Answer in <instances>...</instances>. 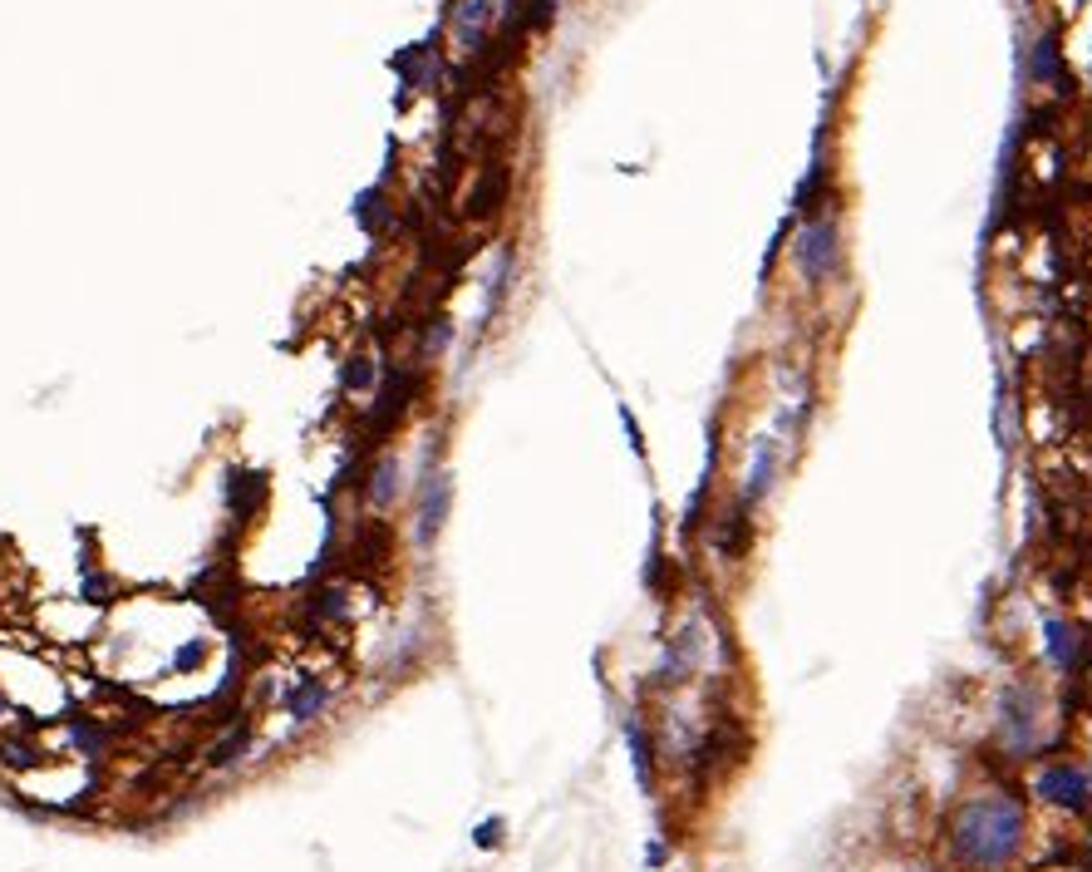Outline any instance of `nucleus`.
<instances>
[{
    "label": "nucleus",
    "instance_id": "nucleus-1",
    "mask_svg": "<svg viewBox=\"0 0 1092 872\" xmlns=\"http://www.w3.org/2000/svg\"><path fill=\"white\" fill-rule=\"evenodd\" d=\"M1028 838V818L1019 808V798L990 789V794H974L960 804L955 823H950V848L964 868L974 872H999L1019 858Z\"/></svg>",
    "mask_w": 1092,
    "mask_h": 872
},
{
    "label": "nucleus",
    "instance_id": "nucleus-2",
    "mask_svg": "<svg viewBox=\"0 0 1092 872\" xmlns=\"http://www.w3.org/2000/svg\"><path fill=\"white\" fill-rule=\"evenodd\" d=\"M999 740H1004V750L1019 754V760H1028V754L1038 750V740H1044V696H1038L1028 680L1004 686V696H999Z\"/></svg>",
    "mask_w": 1092,
    "mask_h": 872
},
{
    "label": "nucleus",
    "instance_id": "nucleus-3",
    "mask_svg": "<svg viewBox=\"0 0 1092 872\" xmlns=\"http://www.w3.org/2000/svg\"><path fill=\"white\" fill-rule=\"evenodd\" d=\"M792 257H798V271L822 287L836 267H842V227H836V213H822V217H808L798 227V241H792Z\"/></svg>",
    "mask_w": 1092,
    "mask_h": 872
},
{
    "label": "nucleus",
    "instance_id": "nucleus-4",
    "mask_svg": "<svg viewBox=\"0 0 1092 872\" xmlns=\"http://www.w3.org/2000/svg\"><path fill=\"white\" fill-rule=\"evenodd\" d=\"M448 513H453V474L448 469H423L419 488H413V542L429 548L443 532Z\"/></svg>",
    "mask_w": 1092,
    "mask_h": 872
},
{
    "label": "nucleus",
    "instance_id": "nucleus-5",
    "mask_svg": "<svg viewBox=\"0 0 1092 872\" xmlns=\"http://www.w3.org/2000/svg\"><path fill=\"white\" fill-rule=\"evenodd\" d=\"M1034 794L1044 798V804L1063 808V814H1088L1092 808V779H1088V769H1078V764H1048V769H1038Z\"/></svg>",
    "mask_w": 1092,
    "mask_h": 872
},
{
    "label": "nucleus",
    "instance_id": "nucleus-6",
    "mask_svg": "<svg viewBox=\"0 0 1092 872\" xmlns=\"http://www.w3.org/2000/svg\"><path fill=\"white\" fill-rule=\"evenodd\" d=\"M331 700H335L331 680H321V676H311V670H301V676L291 680V690L281 696V706H285V714H291V724H315L325 710H331Z\"/></svg>",
    "mask_w": 1092,
    "mask_h": 872
},
{
    "label": "nucleus",
    "instance_id": "nucleus-7",
    "mask_svg": "<svg viewBox=\"0 0 1092 872\" xmlns=\"http://www.w3.org/2000/svg\"><path fill=\"white\" fill-rule=\"evenodd\" d=\"M778 459H782V439L778 434H763L758 449H753L748 478H744V513L758 508V503L772 493V483H778Z\"/></svg>",
    "mask_w": 1092,
    "mask_h": 872
},
{
    "label": "nucleus",
    "instance_id": "nucleus-8",
    "mask_svg": "<svg viewBox=\"0 0 1092 872\" xmlns=\"http://www.w3.org/2000/svg\"><path fill=\"white\" fill-rule=\"evenodd\" d=\"M399 493H404V464H399V454H379L365 474V503L375 513H385L394 508Z\"/></svg>",
    "mask_w": 1092,
    "mask_h": 872
},
{
    "label": "nucleus",
    "instance_id": "nucleus-9",
    "mask_svg": "<svg viewBox=\"0 0 1092 872\" xmlns=\"http://www.w3.org/2000/svg\"><path fill=\"white\" fill-rule=\"evenodd\" d=\"M699 640H704V636H699L694 626H684V632L670 640V650H664L660 670H655V686H664V690H670V686H684L689 670L699 666Z\"/></svg>",
    "mask_w": 1092,
    "mask_h": 872
},
{
    "label": "nucleus",
    "instance_id": "nucleus-10",
    "mask_svg": "<svg viewBox=\"0 0 1092 872\" xmlns=\"http://www.w3.org/2000/svg\"><path fill=\"white\" fill-rule=\"evenodd\" d=\"M1044 656L1053 660L1058 670L1083 666V636H1078V626L1063 622V616H1044Z\"/></svg>",
    "mask_w": 1092,
    "mask_h": 872
},
{
    "label": "nucleus",
    "instance_id": "nucleus-11",
    "mask_svg": "<svg viewBox=\"0 0 1092 872\" xmlns=\"http://www.w3.org/2000/svg\"><path fill=\"white\" fill-rule=\"evenodd\" d=\"M65 734L74 740V750H79L84 760H99V754L113 744V724H104L99 714H89V710H69L65 714Z\"/></svg>",
    "mask_w": 1092,
    "mask_h": 872
},
{
    "label": "nucleus",
    "instance_id": "nucleus-12",
    "mask_svg": "<svg viewBox=\"0 0 1092 872\" xmlns=\"http://www.w3.org/2000/svg\"><path fill=\"white\" fill-rule=\"evenodd\" d=\"M625 744H630L635 784H640V794H650L655 789V740H650V730H645L635 714H625Z\"/></svg>",
    "mask_w": 1092,
    "mask_h": 872
},
{
    "label": "nucleus",
    "instance_id": "nucleus-13",
    "mask_svg": "<svg viewBox=\"0 0 1092 872\" xmlns=\"http://www.w3.org/2000/svg\"><path fill=\"white\" fill-rule=\"evenodd\" d=\"M227 503L237 518H251V513L267 503V474H251V469H231L227 474Z\"/></svg>",
    "mask_w": 1092,
    "mask_h": 872
},
{
    "label": "nucleus",
    "instance_id": "nucleus-14",
    "mask_svg": "<svg viewBox=\"0 0 1092 872\" xmlns=\"http://www.w3.org/2000/svg\"><path fill=\"white\" fill-rule=\"evenodd\" d=\"M247 750H251V724H237V730H227V740H217L207 750V769H231V764H241Z\"/></svg>",
    "mask_w": 1092,
    "mask_h": 872
},
{
    "label": "nucleus",
    "instance_id": "nucleus-15",
    "mask_svg": "<svg viewBox=\"0 0 1092 872\" xmlns=\"http://www.w3.org/2000/svg\"><path fill=\"white\" fill-rule=\"evenodd\" d=\"M375 380H379V365L369 360V355H349L345 360V375H340V385L349 395H365V390H375Z\"/></svg>",
    "mask_w": 1092,
    "mask_h": 872
},
{
    "label": "nucleus",
    "instance_id": "nucleus-16",
    "mask_svg": "<svg viewBox=\"0 0 1092 872\" xmlns=\"http://www.w3.org/2000/svg\"><path fill=\"white\" fill-rule=\"evenodd\" d=\"M311 616H315V622H325V626H331V622H345V616H349V602H345L340 586H325V592H315V596H311Z\"/></svg>",
    "mask_w": 1092,
    "mask_h": 872
},
{
    "label": "nucleus",
    "instance_id": "nucleus-17",
    "mask_svg": "<svg viewBox=\"0 0 1092 872\" xmlns=\"http://www.w3.org/2000/svg\"><path fill=\"white\" fill-rule=\"evenodd\" d=\"M448 345H453V321H448V316H433L429 331H423L419 355H423V360H439V355L448 351Z\"/></svg>",
    "mask_w": 1092,
    "mask_h": 872
},
{
    "label": "nucleus",
    "instance_id": "nucleus-18",
    "mask_svg": "<svg viewBox=\"0 0 1092 872\" xmlns=\"http://www.w3.org/2000/svg\"><path fill=\"white\" fill-rule=\"evenodd\" d=\"M483 25H487V6H483V0H468V6L458 10V35H463V45H468V50H478Z\"/></svg>",
    "mask_w": 1092,
    "mask_h": 872
},
{
    "label": "nucleus",
    "instance_id": "nucleus-19",
    "mask_svg": "<svg viewBox=\"0 0 1092 872\" xmlns=\"http://www.w3.org/2000/svg\"><path fill=\"white\" fill-rule=\"evenodd\" d=\"M1034 75H1038V79L1063 84V65H1058V45H1053V40H1048V35L1034 45Z\"/></svg>",
    "mask_w": 1092,
    "mask_h": 872
},
{
    "label": "nucleus",
    "instance_id": "nucleus-20",
    "mask_svg": "<svg viewBox=\"0 0 1092 872\" xmlns=\"http://www.w3.org/2000/svg\"><path fill=\"white\" fill-rule=\"evenodd\" d=\"M355 217H359V227H365V233H379V227H385V197H379V193H365V197L355 203Z\"/></svg>",
    "mask_w": 1092,
    "mask_h": 872
},
{
    "label": "nucleus",
    "instance_id": "nucleus-21",
    "mask_svg": "<svg viewBox=\"0 0 1092 872\" xmlns=\"http://www.w3.org/2000/svg\"><path fill=\"white\" fill-rule=\"evenodd\" d=\"M502 838H507V818H497V814L473 828V848H483V853L487 848H502Z\"/></svg>",
    "mask_w": 1092,
    "mask_h": 872
},
{
    "label": "nucleus",
    "instance_id": "nucleus-22",
    "mask_svg": "<svg viewBox=\"0 0 1092 872\" xmlns=\"http://www.w3.org/2000/svg\"><path fill=\"white\" fill-rule=\"evenodd\" d=\"M620 424H625V434H630V449H635V454H645V439H640V424H635V415H630V409H620Z\"/></svg>",
    "mask_w": 1092,
    "mask_h": 872
},
{
    "label": "nucleus",
    "instance_id": "nucleus-23",
    "mask_svg": "<svg viewBox=\"0 0 1092 872\" xmlns=\"http://www.w3.org/2000/svg\"><path fill=\"white\" fill-rule=\"evenodd\" d=\"M664 858H670V853H664V843H660V838H655V843H650V848H645V863H650V868H660V863H664Z\"/></svg>",
    "mask_w": 1092,
    "mask_h": 872
},
{
    "label": "nucleus",
    "instance_id": "nucleus-24",
    "mask_svg": "<svg viewBox=\"0 0 1092 872\" xmlns=\"http://www.w3.org/2000/svg\"><path fill=\"white\" fill-rule=\"evenodd\" d=\"M10 710H15V706H10V700H6V690H0V730H6V724H10Z\"/></svg>",
    "mask_w": 1092,
    "mask_h": 872
}]
</instances>
